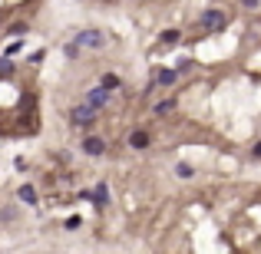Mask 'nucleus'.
<instances>
[{
  "label": "nucleus",
  "mask_w": 261,
  "mask_h": 254,
  "mask_svg": "<svg viewBox=\"0 0 261 254\" xmlns=\"http://www.w3.org/2000/svg\"><path fill=\"white\" fill-rule=\"evenodd\" d=\"M102 43H106V37H102V30H96V26L80 30L76 40H73V46H76V50H99Z\"/></svg>",
  "instance_id": "nucleus-1"
},
{
  "label": "nucleus",
  "mask_w": 261,
  "mask_h": 254,
  "mask_svg": "<svg viewBox=\"0 0 261 254\" xmlns=\"http://www.w3.org/2000/svg\"><path fill=\"white\" fill-rule=\"evenodd\" d=\"M202 26H208V30H225V26H228V17H225V10L212 7V10L202 13Z\"/></svg>",
  "instance_id": "nucleus-2"
},
{
  "label": "nucleus",
  "mask_w": 261,
  "mask_h": 254,
  "mask_svg": "<svg viewBox=\"0 0 261 254\" xmlns=\"http://www.w3.org/2000/svg\"><path fill=\"white\" fill-rule=\"evenodd\" d=\"M83 152L93 155V159H99V155L106 152V139H102V135H86L83 139Z\"/></svg>",
  "instance_id": "nucleus-3"
},
{
  "label": "nucleus",
  "mask_w": 261,
  "mask_h": 254,
  "mask_svg": "<svg viewBox=\"0 0 261 254\" xmlns=\"http://www.w3.org/2000/svg\"><path fill=\"white\" fill-rule=\"evenodd\" d=\"M70 119L76 122V126H89V122L96 119V109H93V106H76V109L70 112Z\"/></svg>",
  "instance_id": "nucleus-4"
},
{
  "label": "nucleus",
  "mask_w": 261,
  "mask_h": 254,
  "mask_svg": "<svg viewBox=\"0 0 261 254\" xmlns=\"http://www.w3.org/2000/svg\"><path fill=\"white\" fill-rule=\"evenodd\" d=\"M86 106H93V109H96V112H99V109H102V106H109V93H106V89H99V86H96V89H93V93H89V96H86Z\"/></svg>",
  "instance_id": "nucleus-5"
},
{
  "label": "nucleus",
  "mask_w": 261,
  "mask_h": 254,
  "mask_svg": "<svg viewBox=\"0 0 261 254\" xmlns=\"http://www.w3.org/2000/svg\"><path fill=\"white\" fill-rule=\"evenodd\" d=\"M149 142H152V135H149L146 129H136V132L129 135V146L133 149H149Z\"/></svg>",
  "instance_id": "nucleus-6"
},
{
  "label": "nucleus",
  "mask_w": 261,
  "mask_h": 254,
  "mask_svg": "<svg viewBox=\"0 0 261 254\" xmlns=\"http://www.w3.org/2000/svg\"><path fill=\"white\" fill-rule=\"evenodd\" d=\"M155 83L159 86H175L178 83V70H159L155 73Z\"/></svg>",
  "instance_id": "nucleus-7"
},
{
  "label": "nucleus",
  "mask_w": 261,
  "mask_h": 254,
  "mask_svg": "<svg viewBox=\"0 0 261 254\" xmlns=\"http://www.w3.org/2000/svg\"><path fill=\"white\" fill-rule=\"evenodd\" d=\"M119 83H122V79L116 76V73H102V76H99V89H106V93L119 89Z\"/></svg>",
  "instance_id": "nucleus-8"
},
{
  "label": "nucleus",
  "mask_w": 261,
  "mask_h": 254,
  "mask_svg": "<svg viewBox=\"0 0 261 254\" xmlns=\"http://www.w3.org/2000/svg\"><path fill=\"white\" fill-rule=\"evenodd\" d=\"M93 202L99 205V208L109 202V185H106V182H99V185H96V191H93Z\"/></svg>",
  "instance_id": "nucleus-9"
},
{
  "label": "nucleus",
  "mask_w": 261,
  "mask_h": 254,
  "mask_svg": "<svg viewBox=\"0 0 261 254\" xmlns=\"http://www.w3.org/2000/svg\"><path fill=\"white\" fill-rule=\"evenodd\" d=\"M175 106H178L175 99H162V102H155V106H152V112H155V116H169Z\"/></svg>",
  "instance_id": "nucleus-10"
},
{
  "label": "nucleus",
  "mask_w": 261,
  "mask_h": 254,
  "mask_svg": "<svg viewBox=\"0 0 261 254\" xmlns=\"http://www.w3.org/2000/svg\"><path fill=\"white\" fill-rule=\"evenodd\" d=\"M20 202L37 205V188H33V185H20Z\"/></svg>",
  "instance_id": "nucleus-11"
},
{
  "label": "nucleus",
  "mask_w": 261,
  "mask_h": 254,
  "mask_svg": "<svg viewBox=\"0 0 261 254\" xmlns=\"http://www.w3.org/2000/svg\"><path fill=\"white\" fill-rule=\"evenodd\" d=\"M162 43H178V40H182V33H178V30H162Z\"/></svg>",
  "instance_id": "nucleus-12"
},
{
  "label": "nucleus",
  "mask_w": 261,
  "mask_h": 254,
  "mask_svg": "<svg viewBox=\"0 0 261 254\" xmlns=\"http://www.w3.org/2000/svg\"><path fill=\"white\" fill-rule=\"evenodd\" d=\"M175 175H178V178H192V175H195V168L185 165V162H178V165H175Z\"/></svg>",
  "instance_id": "nucleus-13"
},
{
  "label": "nucleus",
  "mask_w": 261,
  "mask_h": 254,
  "mask_svg": "<svg viewBox=\"0 0 261 254\" xmlns=\"http://www.w3.org/2000/svg\"><path fill=\"white\" fill-rule=\"evenodd\" d=\"M10 73H13V60L0 57V76H10Z\"/></svg>",
  "instance_id": "nucleus-14"
},
{
  "label": "nucleus",
  "mask_w": 261,
  "mask_h": 254,
  "mask_svg": "<svg viewBox=\"0 0 261 254\" xmlns=\"http://www.w3.org/2000/svg\"><path fill=\"white\" fill-rule=\"evenodd\" d=\"M80 224H83V218H80V215H73V218H66V228H70V231H76V228H80Z\"/></svg>",
  "instance_id": "nucleus-15"
},
{
  "label": "nucleus",
  "mask_w": 261,
  "mask_h": 254,
  "mask_svg": "<svg viewBox=\"0 0 261 254\" xmlns=\"http://www.w3.org/2000/svg\"><path fill=\"white\" fill-rule=\"evenodd\" d=\"M10 33H13V37H27V23H13Z\"/></svg>",
  "instance_id": "nucleus-16"
},
{
  "label": "nucleus",
  "mask_w": 261,
  "mask_h": 254,
  "mask_svg": "<svg viewBox=\"0 0 261 254\" xmlns=\"http://www.w3.org/2000/svg\"><path fill=\"white\" fill-rule=\"evenodd\" d=\"M20 46H23V43H20V40H17V43H10V46H7V53H4V57H7V60H10V57H13V53H20Z\"/></svg>",
  "instance_id": "nucleus-17"
},
{
  "label": "nucleus",
  "mask_w": 261,
  "mask_h": 254,
  "mask_svg": "<svg viewBox=\"0 0 261 254\" xmlns=\"http://www.w3.org/2000/svg\"><path fill=\"white\" fill-rule=\"evenodd\" d=\"M63 53H66V57H80V50H76V46H73V40H70V43L63 46Z\"/></svg>",
  "instance_id": "nucleus-18"
},
{
  "label": "nucleus",
  "mask_w": 261,
  "mask_h": 254,
  "mask_svg": "<svg viewBox=\"0 0 261 254\" xmlns=\"http://www.w3.org/2000/svg\"><path fill=\"white\" fill-rule=\"evenodd\" d=\"M242 7H245V10H258L261 0H242Z\"/></svg>",
  "instance_id": "nucleus-19"
},
{
  "label": "nucleus",
  "mask_w": 261,
  "mask_h": 254,
  "mask_svg": "<svg viewBox=\"0 0 261 254\" xmlns=\"http://www.w3.org/2000/svg\"><path fill=\"white\" fill-rule=\"evenodd\" d=\"M251 159H261V142H255V149H251Z\"/></svg>",
  "instance_id": "nucleus-20"
}]
</instances>
